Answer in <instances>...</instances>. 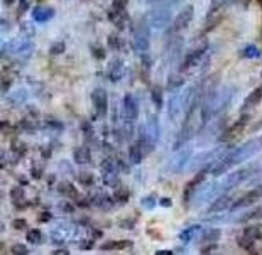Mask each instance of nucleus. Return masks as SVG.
Returning <instances> with one entry per match:
<instances>
[{"mask_svg": "<svg viewBox=\"0 0 262 255\" xmlns=\"http://www.w3.org/2000/svg\"><path fill=\"white\" fill-rule=\"evenodd\" d=\"M260 102H262V86H257L255 90H252L249 93V97H245L242 110H244V112H249V110L257 107Z\"/></svg>", "mask_w": 262, "mask_h": 255, "instance_id": "obj_16", "label": "nucleus"}, {"mask_svg": "<svg viewBox=\"0 0 262 255\" xmlns=\"http://www.w3.org/2000/svg\"><path fill=\"white\" fill-rule=\"evenodd\" d=\"M183 107L181 97L180 95H172L169 100V119H176V115L180 113V108Z\"/></svg>", "mask_w": 262, "mask_h": 255, "instance_id": "obj_23", "label": "nucleus"}, {"mask_svg": "<svg viewBox=\"0 0 262 255\" xmlns=\"http://www.w3.org/2000/svg\"><path fill=\"white\" fill-rule=\"evenodd\" d=\"M95 245V238H90V240H83L81 242V248H86V250H88V248H92Z\"/></svg>", "mask_w": 262, "mask_h": 255, "instance_id": "obj_51", "label": "nucleus"}, {"mask_svg": "<svg viewBox=\"0 0 262 255\" xmlns=\"http://www.w3.org/2000/svg\"><path fill=\"white\" fill-rule=\"evenodd\" d=\"M233 203V196L232 195H227V193H224V195H220L219 198L215 199V201H211V206L208 208L210 213H216V212H222V210H227L228 204Z\"/></svg>", "mask_w": 262, "mask_h": 255, "instance_id": "obj_17", "label": "nucleus"}, {"mask_svg": "<svg viewBox=\"0 0 262 255\" xmlns=\"http://www.w3.org/2000/svg\"><path fill=\"white\" fill-rule=\"evenodd\" d=\"M244 234L249 235V237H252L254 240H255V238L262 237V228H260V226H257V225H254V226H249V228H245Z\"/></svg>", "mask_w": 262, "mask_h": 255, "instance_id": "obj_37", "label": "nucleus"}, {"mask_svg": "<svg viewBox=\"0 0 262 255\" xmlns=\"http://www.w3.org/2000/svg\"><path fill=\"white\" fill-rule=\"evenodd\" d=\"M220 230L219 228H215V230H206L205 234H203V237H202V240L203 242H210V243H215L216 240L220 238Z\"/></svg>", "mask_w": 262, "mask_h": 255, "instance_id": "obj_31", "label": "nucleus"}, {"mask_svg": "<svg viewBox=\"0 0 262 255\" xmlns=\"http://www.w3.org/2000/svg\"><path fill=\"white\" fill-rule=\"evenodd\" d=\"M254 218H262V208H255L252 212L245 213L244 216H241L238 221H249V220H254Z\"/></svg>", "mask_w": 262, "mask_h": 255, "instance_id": "obj_35", "label": "nucleus"}, {"mask_svg": "<svg viewBox=\"0 0 262 255\" xmlns=\"http://www.w3.org/2000/svg\"><path fill=\"white\" fill-rule=\"evenodd\" d=\"M12 226L17 231H22V230H26L27 228V221L24 218H19V220H14L12 221Z\"/></svg>", "mask_w": 262, "mask_h": 255, "instance_id": "obj_42", "label": "nucleus"}, {"mask_svg": "<svg viewBox=\"0 0 262 255\" xmlns=\"http://www.w3.org/2000/svg\"><path fill=\"white\" fill-rule=\"evenodd\" d=\"M10 252L15 253V255H27L29 253V250H27L26 245H22V243H15V245H12V248H10Z\"/></svg>", "mask_w": 262, "mask_h": 255, "instance_id": "obj_41", "label": "nucleus"}, {"mask_svg": "<svg viewBox=\"0 0 262 255\" xmlns=\"http://www.w3.org/2000/svg\"><path fill=\"white\" fill-rule=\"evenodd\" d=\"M206 49H208V44H202V46H198V48H194V49H191L186 56H185V61L181 63V71L183 73H186V71H189L191 68H194L200 61L203 59V56H205V53H206Z\"/></svg>", "mask_w": 262, "mask_h": 255, "instance_id": "obj_6", "label": "nucleus"}, {"mask_svg": "<svg viewBox=\"0 0 262 255\" xmlns=\"http://www.w3.org/2000/svg\"><path fill=\"white\" fill-rule=\"evenodd\" d=\"M107 76L110 81H120V78L124 76V61H122L120 58H115L110 61L108 64V71H107Z\"/></svg>", "mask_w": 262, "mask_h": 255, "instance_id": "obj_15", "label": "nucleus"}, {"mask_svg": "<svg viewBox=\"0 0 262 255\" xmlns=\"http://www.w3.org/2000/svg\"><path fill=\"white\" fill-rule=\"evenodd\" d=\"M26 97H27V91L24 90V88H20V90L14 91L12 95H10L9 102L12 103V105H19V103H22V102H24V100H26Z\"/></svg>", "mask_w": 262, "mask_h": 255, "instance_id": "obj_29", "label": "nucleus"}, {"mask_svg": "<svg viewBox=\"0 0 262 255\" xmlns=\"http://www.w3.org/2000/svg\"><path fill=\"white\" fill-rule=\"evenodd\" d=\"M249 119H250V117H249L247 113L242 115V117L238 119V120L233 122V124H232L230 127H228V129H225L224 132H222L219 138H220L222 142H227V141H232V138H235L237 135H241V134H242V130L245 129V125L249 124Z\"/></svg>", "mask_w": 262, "mask_h": 255, "instance_id": "obj_8", "label": "nucleus"}, {"mask_svg": "<svg viewBox=\"0 0 262 255\" xmlns=\"http://www.w3.org/2000/svg\"><path fill=\"white\" fill-rule=\"evenodd\" d=\"M26 240L32 243V245H37L39 242L42 240V234H41V230H29L27 231V235H26Z\"/></svg>", "mask_w": 262, "mask_h": 255, "instance_id": "obj_30", "label": "nucleus"}, {"mask_svg": "<svg viewBox=\"0 0 262 255\" xmlns=\"http://www.w3.org/2000/svg\"><path fill=\"white\" fill-rule=\"evenodd\" d=\"M144 149L141 147V144L136 142V144H132V146L129 147V159H130V163L134 166H139L142 163V157H144Z\"/></svg>", "mask_w": 262, "mask_h": 255, "instance_id": "obj_19", "label": "nucleus"}, {"mask_svg": "<svg viewBox=\"0 0 262 255\" xmlns=\"http://www.w3.org/2000/svg\"><path fill=\"white\" fill-rule=\"evenodd\" d=\"M68 235H70L68 228H66L64 225H61V226H58V228H54L51 231V240L54 243H58V245H63V243L66 242V238H68Z\"/></svg>", "mask_w": 262, "mask_h": 255, "instance_id": "obj_21", "label": "nucleus"}, {"mask_svg": "<svg viewBox=\"0 0 262 255\" xmlns=\"http://www.w3.org/2000/svg\"><path fill=\"white\" fill-rule=\"evenodd\" d=\"M73 157H75V163L80 164V166L92 164V152H90V149H88V147H78L75 151V154H73Z\"/></svg>", "mask_w": 262, "mask_h": 255, "instance_id": "obj_18", "label": "nucleus"}, {"mask_svg": "<svg viewBox=\"0 0 262 255\" xmlns=\"http://www.w3.org/2000/svg\"><path fill=\"white\" fill-rule=\"evenodd\" d=\"M206 171L208 169H202L200 173L193 177L191 181L188 182V184L185 186V201H188L189 198H191L194 193H196L200 190V186L203 184V181H205V176H206Z\"/></svg>", "mask_w": 262, "mask_h": 255, "instance_id": "obj_14", "label": "nucleus"}, {"mask_svg": "<svg viewBox=\"0 0 262 255\" xmlns=\"http://www.w3.org/2000/svg\"><path fill=\"white\" fill-rule=\"evenodd\" d=\"M159 203L163 204V206H166V208L171 206V199H169V198H161V201H159Z\"/></svg>", "mask_w": 262, "mask_h": 255, "instance_id": "obj_53", "label": "nucleus"}, {"mask_svg": "<svg viewBox=\"0 0 262 255\" xmlns=\"http://www.w3.org/2000/svg\"><path fill=\"white\" fill-rule=\"evenodd\" d=\"M10 198H12L14 201L19 204V208H22V199H24V190H22L20 186L12 188V190H10Z\"/></svg>", "mask_w": 262, "mask_h": 255, "instance_id": "obj_32", "label": "nucleus"}, {"mask_svg": "<svg viewBox=\"0 0 262 255\" xmlns=\"http://www.w3.org/2000/svg\"><path fill=\"white\" fill-rule=\"evenodd\" d=\"M32 15H34V19L39 22H46L54 15V10L49 7H44V5H39V7L32 10Z\"/></svg>", "mask_w": 262, "mask_h": 255, "instance_id": "obj_20", "label": "nucleus"}, {"mask_svg": "<svg viewBox=\"0 0 262 255\" xmlns=\"http://www.w3.org/2000/svg\"><path fill=\"white\" fill-rule=\"evenodd\" d=\"M130 240H112V242H105L102 245V250H122V248L130 247Z\"/></svg>", "mask_w": 262, "mask_h": 255, "instance_id": "obj_22", "label": "nucleus"}, {"mask_svg": "<svg viewBox=\"0 0 262 255\" xmlns=\"http://www.w3.org/2000/svg\"><path fill=\"white\" fill-rule=\"evenodd\" d=\"M81 2H88V0H81Z\"/></svg>", "mask_w": 262, "mask_h": 255, "instance_id": "obj_58", "label": "nucleus"}, {"mask_svg": "<svg viewBox=\"0 0 262 255\" xmlns=\"http://www.w3.org/2000/svg\"><path fill=\"white\" fill-rule=\"evenodd\" d=\"M10 86H12V78H9V76L4 75V78H2V91L5 93Z\"/></svg>", "mask_w": 262, "mask_h": 255, "instance_id": "obj_46", "label": "nucleus"}, {"mask_svg": "<svg viewBox=\"0 0 262 255\" xmlns=\"http://www.w3.org/2000/svg\"><path fill=\"white\" fill-rule=\"evenodd\" d=\"M102 174H103V182L107 186H115L117 184V166L114 164L112 159H105L102 164Z\"/></svg>", "mask_w": 262, "mask_h": 255, "instance_id": "obj_13", "label": "nucleus"}, {"mask_svg": "<svg viewBox=\"0 0 262 255\" xmlns=\"http://www.w3.org/2000/svg\"><path fill=\"white\" fill-rule=\"evenodd\" d=\"M48 127L49 129H58V130L63 129V125H61L58 120H51V119H48Z\"/></svg>", "mask_w": 262, "mask_h": 255, "instance_id": "obj_48", "label": "nucleus"}, {"mask_svg": "<svg viewBox=\"0 0 262 255\" xmlns=\"http://www.w3.org/2000/svg\"><path fill=\"white\" fill-rule=\"evenodd\" d=\"M58 190L61 195H66L70 198H78V193H76V188L71 184V182H61V184L58 186Z\"/></svg>", "mask_w": 262, "mask_h": 255, "instance_id": "obj_25", "label": "nucleus"}, {"mask_svg": "<svg viewBox=\"0 0 262 255\" xmlns=\"http://www.w3.org/2000/svg\"><path fill=\"white\" fill-rule=\"evenodd\" d=\"M12 152H14V154H17V156H26L27 146H26V144H22V142H17V141H15V142L12 144Z\"/></svg>", "mask_w": 262, "mask_h": 255, "instance_id": "obj_39", "label": "nucleus"}, {"mask_svg": "<svg viewBox=\"0 0 262 255\" xmlns=\"http://www.w3.org/2000/svg\"><path fill=\"white\" fill-rule=\"evenodd\" d=\"M238 245H241L242 248H245V250H252V245H254V238L244 234V235H242L241 238H238Z\"/></svg>", "mask_w": 262, "mask_h": 255, "instance_id": "obj_34", "label": "nucleus"}, {"mask_svg": "<svg viewBox=\"0 0 262 255\" xmlns=\"http://www.w3.org/2000/svg\"><path fill=\"white\" fill-rule=\"evenodd\" d=\"M108 46L114 49V51H119V49L122 48V41H120V37L117 36V34H110L108 36Z\"/></svg>", "mask_w": 262, "mask_h": 255, "instance_id": "obj_38", "label": "nucleus"}, {"mask_svg": "<svg viewBox=\"0 0 262 255\" xmlns=\"http://www.w3.org/2000/svg\"><path fill=\"white\" fill-rule=\"evenodd\" d=\"M193 154V149L189 146H183L181 149H178L174 152V157H172V171H181L185 169L188 166V160L191 157Z\"/></svg>", "mask_w": 262, "mask_h": 255, "instance_id": "obj_12", "label": "nucleus"}, {"mask_svg": "<svg viewBox=\"0 0 262 255\" xmlns=\"http://www.w3.org/2000/svg\"><path fill=\"white\" fill-rule=\"evenodd\" d=\"M92 102L95 107V112H97V117H107L108 112V95L103 88H97L92 93Z\"/></svg>", "mask_w": 262, "mask_h": 255, "instance_id": "obj_7", "label": "nucleus"}, {"mask_svg": "<svg viewBox=\"0 0 262 255\" xmlns=\"http://www.w3.org/2000/svg\"><path fill=\"white\" fill-rule=\"evenodd\" d=\"M103 234L100 230H92V238H100Z\"/></svg>", "mask_w": 262, "mask_h": 255, "instance_id": "obj_54", "label": "nucleus"}, {"mask_svg": "<svg viewBox=\"0 0 262 255\" xmlns=\"http://www.w3.org/2000/svg\"><path fill=\"white\" fill-rule=\"evenodd\" d=\"M92 53H93V56L97 58V59H103L105 58V51H103L102 48H98V46L92 48Z\"/></svg>", "mask_w": 262, "mask_h": 255, "instance_id": "obj_45", "label": "nucleus"}, {"mask_svg": "<svg viewBox=\"0 0 262 255\" xmlns=\"http://www.w3.org/2000/svg\"><path fill=\"white\" fill-rule=\"evenodd\" d=\"M59 208H61V212H63V213H73L75 212V206H71V203H68V201L59 203Z\"/></svg>", "mask_w": 262, "mask_h": 255, "instance_id": "obj_43", "label": "nucleus"}, {"mask_svg": "<svg viewBox=\"0 0 262 255\" xmlns=\"http://www.w3.org/2000/svg\"><path fill=\"white\" fill-rule=\"evenodd\" d=\"M80 129L83 132V135H85L86 141H92V138L95 137V132H93V125L90 124L88 120H83L80 124Z\"/></svg>", "mask_w": 262, "mask_h": 255, "instance_id": "obj_27", "label": "nucleus"}, {"mask_svg": "<svg viewBox=\"0 0 262 255\" xmlns=\"http://www.w3.org/2000/svg\"><path fill=\"white\" fill-rule=\"evenodd\" d=\"M262 198V186L260 188H255V190L245 193L242 198H238L237 201L232 203L230 210H238V208H245V206H250V204H255Z\"/></svg>", "mask_w": 262, "mask_h": 255, "instance_id": "obj_11", "label": "nucleus"}, {"mask_svg": "<svg viewBox=\"0 0 262 255\" xmlns=\"http://www.w3.org/2000/svg\"><path fill=\"white\" fill-rule=\"evenodd\" d=\"M158 253H159V255H161V253H163V255H169V253H172V252H169V250H159Z\"/></svg>", "mask_w": 262, "mask_h": 255, "instance_id": "obj_56", "label": "nucleus"}, {"mask_svg": "<svg viewBox=\"0 0 262 255\" xmlns=\"http://www.w3.org/2000/svg\"><path fill=\"white\" fill-rule=\"evenodd\" d=\"M31 174H32V177H34V179H41V176H42V168H39V169H37V166H34V168H32V171H31Z\"/></svg>", "mask_w": 262, "mask_h": 255, "instance_id": "obj_49", "label": "nucleus"}, {"mask_svg": "<svg viewBox=\"0 0 262 255\" xmlns=\"http://www.w3.org/2000/svg\"><path fill=\"white\" fill-rule=\"evenodd\" d=\"M183 83H185V80H183V76H171L169 81H168V90L172 91L176 90V88H180Z\"/></svg>", "mask_w": 262, "mask_h": 255, "instance_id": "obj_36", "label": "nucleus"}, {"mask_svg": "<svg viewBox=\"0 0 262 255\" xmlns=\"http://www.w3.org/2000/svg\"><path fill=\"white\" fill-rule=\"evenodd\" d=\"M255 171H257L255 166H245V168H242V169L233 171V173L228 174L224 181H219L220 182V193L224 195V193L233 190V188L241 184L242 181H245L247 177H250V174L255 173Z\"/></svg>", "mask_w": 262, "mask_h": 255, "instance_id": "obj_2", "label": "nucleus"}, {"mask_svg": "<svg viewBox=\"0 0 262 255\" xmlns=\"http://www.w3.org/2000/svg\"><path fill=\"white\" fill-rule=\"evenodd\" d=\"M149 41H150V34H149V26L146 19H141L139 24L134 31V46L139 53H146L149 49Z\"/></svg>", "mask_w": 262, "mask_h": 255, "instance_id": "obj_4", "label": "nucleus"}, {"mask_svg": "<svg viewBox=\"0 0 262 255\" xmlns=\"http://www.w3.org/2000/svg\"><path fill=\"white\" fill-rule=\"evenodd\" d=\"M20 127H22V129H26V130H34V129H36V125L32 124V122H31L29 119L20 120Z\"/></svg>", "mask_w": 262, "mask_h": 255, "instance_id": "obj_44", "label": "nucleus"}, {"mask_svg": "<svg viewBox=\"0 0 262 255\" xmlns=\"http://www.w3.org/2000/svg\"><path fill=\"white\" fill-rule=\"evenodd\" d=\"M259 151H262V135L249 138V141L244 142L242 146H238V147L233 149V151L225 154V156L222 157L213 168H211V174H213L215 177H220L222 174H225L230 168H233L235 164H241V163H244V160L250 159Z\"/></svg>", "mask_w": 262, "mask_h": 255, "instance_id": "obj_1", "label": "nucleus"}, {"mask_svg": "<svg viewBox=\"0 0 262 255\" xmlns=\"http://www.w3.org/2000/svg\"><path fill=\"white\" fill-rule=\"evenodd\" d=\"M198 196H196V203L202 204V203H210L213 201L215 196L222 195L220 193V182L215 181V182H208V184H205L203 188H200L196 191Z\"/></svg>", "mask_w": 262, "mask_h": 255, "instance_id": "obj_9", "label": "nucleus"}, {"mask_svg": "<svg viewBox=\"0 0 262 255\" xmlns=\"http://www.w3.org/2000/svg\"><path fill=\"white\" fill-rule=\"evenodd\" d=\"M176 4H178L176 0H163L161 5H158L152 12V17H150L152 26L158 27V29H164V27L169 24L171 15H172V7H174Z\"/></svg>", "mask_w": 262, "mask_h": 255, "instance_id": "obj_3", "label": "nucleus"}, {"mask_svg": "<svg viewBox=\"0 0 262 255\" xmlns=\"http://www.w3.org/2000/svg\"><path fill=\"white\" fill-rule=\"evenodd\" d=\"M27 9H29V0H19V14L22 15Z\"/></svg>", "mask_w": 262, "mask_h": 255, "instance_id": "obj_47", "label": "nucleus"}, {"mask_svg": "<svg viewBox=\"0 0 262 255\" xmlns=\"http://www.w3.org/2000/svg\"><path fill=\"white\" fill-rule=\"evenodd\" d=\"M122 115L127 122H134L139 117V102L132 95H125L122 100Z\"/></svg>", "mask_w": 262, "mask_h": 255, "instance_id": "obj_10", "label": "nucleus"}, {"mask_svg": "<svg viewBox=\"0 0 262 255\" xmlns=\"http://www.w3.org/2000/svg\"><path fill=\"white\" fill-rule=\"evenodd\" d=\"M150 98H152V103L156 105V108L163 107V90H161L159 85H154L150 88Z\"/></svg>", "mask_w": 262, "mask_h": 255, "instance_id": "obj_24", "label": "nucleus"}, {"mask_svg": "<svg viewBox=\"0 0 262 255\" xmlns=\"http://www.w3.org/2000/svg\"><path fill=\"white\" fill-rule=\"evenodd\" d=\"M53 253H56V255H68L70 252L66 250V248H59V250H54Z\"/></svg>", "mask_w": 262, "mask_h": 255, "instance_id": "obj_55", "label": "nucleus"}, {"mask_svg": "<svg viewBox=\"0 0 262 255\" xmlns=\"http://www.w3.org/2000/svg\"><path fill=\"white\" fill-rule=\"evenodd\" d=\"M142 204H144V206H146V208H154V198L152 196H149V198H144L142 199Z\"/></svg>", "mask_w": 262, "mask_h": 255, "instance_id": "obj_50", "label": "nucleus"}, {"mask_svg": "<svg viewBox=\"0 0 262 255\" xmlns=\"http://www.w3.org/2000/svg\"><path fill=\"white\" fill-rule=\"evenodd\" d=\"M66 51V44L63 41H56L51 44V48H49V54L51 56H61Z\"/></svg>", "mask_w": 262, "mask_h": 255, "instance_id": "obj_28", "label": "nucleus"}, {"mask_svg": "<svg viewBox=\"0 0 262 255\" xmlns=\"http://www.w3.org/2000/svg\"><path fill=\"white\" fill-rule=\"evenodd\" d=\"M51 218H53V215L49 213V212H42V213H41V216H39V220L44 221V223H48V221L51 220Z\"/></svg>", "mask_w": 262, "mask_h": 255, "instance_id": "obj_52", "label": "nucleus"}, {"mask_svg": "<svg viewBox=\"0 0 262 255\" xmlns=\"http://www.w3.org/2000/svg\"><path fill=\"white\" fill-rule=\"evenodd\" d=\"M198 230H200V226H198V225H193V226H189V228H186V230L180 235L181 242H185V243L191 242V240H193V237L198 234Z\"/></svg>", "mask_w": 262, "mask_h": 255, "instance_id": "obj_26", "label": "nucleus"}, {"mask_svg": "<svg viewBox=\"0 0 262 255\" xmlns=\"http://www.w3.org/2000/svg\"><path fill=\"white\" fill-rule=\"evenodd\" d=\"M4 2H5V5H10V4L14 2V0H4Z\"/></svg>", "mask_w": 262, "mask_h": 255, "instance_id": "obj_57", "label": "nucleus"}, {"mask_svg": "<svg viewBox=\"0 0 262 255\" xmlns=\"http://www.w3.org/2000/svg\"><path fill=\"white\" fill-rule=\"evenodd\" d=\"M76 179L83 186H92L93 182H95V176L92 173H80V174L76 176Z\"/></svg>", "mask_w": 262, "mask_h": 255, "instance_id": "obj_33", "label": "nucleus"}, {"mask_svg": "<svg viewBox=\"0 0 262 255\" xmlns=\"http://www.w3.org/2000/svg\"><path fill=\"white\" fill-rule=\"evenodd\" d=\"M193 15H194V7H193V5H185V7H183L180 12H178L174 20H172L171 31H169L171 34H178V32H181L183 29H186V27L191 24Z\"/></svg>", "mask_w": 262, "mask_h": 255, "instance_id": "obj_5", "label": "nucleus"}, {"mask_svg": "<svg viewBox=\"0 0 262 255\" xmlns=\"http://www.w3.org/2000/svg\"><path fill=\"white\" fill-rule=\"evenodd\" d=\"M114 198H115V201H117V203L124 204V203H127V199H129V191H125V190H117Z\"/></svg>", "mask_w": 262, "mask_h": 255, "instance_id": "obj_40", "label": "nucleus"}]
</instances>
